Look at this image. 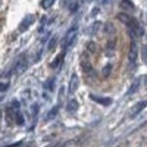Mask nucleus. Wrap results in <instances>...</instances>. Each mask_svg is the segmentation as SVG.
<instances>
[{"label":"nucleus","instance_id":"nucleus-1","mask_svg":"<svg viewBox=\"0 0 147 147\" xmlns=\"http://www.w3.org/2000/svg\"><path fill=\"white\" fill-rule=\"evenodd\" d=\"M118 19L128 27V32L131 34L132 40L136 38V37H143V35H144L143 27L140 25V22L134 18V16H131V15H128V13H119V15H118Z\"/></svg>","mask_w":147,"mask_h":147},{"label":"nucleus","instance_id":"nucleus-2","mask_svg":"<svg viewBox=\"0 0 147 147\" xmlns=\"http://www.w3.org/2000/svg\"><path fill=\"white\" fill-rule=\"evenodd\" d=\"M25 68H27V57L25 56H21L16 60V63L13 65V68H12V72L10 74H22L24 71H25Z\"/></svg>","mask_w":147,"mask_h":147},{"label":"nucleus","instance_id":"nucleus-3","mask_svg":"<svg viewBox=\"0 0 147 147\" xmlns=\"http://www.w3.org/2000/svg\"><path fill=\"white\" fill-rule=\"evenodd\" d=\"M128 59L131 63H136L137 59H138V47H137V43L136 40H132L131 43V47H129V53H128Z\"/></svg>","mask_w":147,"mask_h":147},{"label":"nucleus","instance_id":"nucleus-4","mask_svg":"<svg viewBox=\"0 0 147 147\" xmlns=\"http://www.w3.org/2000/svg\"><path fill=\"white\" fill-rule=\"evenodd\" d=\"M147 107V100H143V102H140V103H137L136 106H134V109L131 110V115H129V118L131 119H134L137 115H140L143 110Z\"/></svg>","mask_w":147,"mask_h":147},{"label":"nucleus","instance_id":"nucleus-5","mask_svg":"<svg viewBox=\"0 0 147 147\" xmlns=\"http://www.w3.org/2000/svg\"><path fill=\"white\" fill-rule=\"evenodd\" d=\"M90 99L94 100V102H97V103H100V105H105V106L112 105V99H109V97H99V96L91 94V96H90Z\"/></svg>","mask_w":147,"mask_h":147},{"label":"nucleus","instance_id":"nucleus-6","mask_svg":"<svg viewBox=\"0 0 147 147\" xmlns=\"http://www.w3.org/2000/svg\"><path fill=\"white\" fill-rule=\"evenodd\" d=\"M78 88V77L77 75H72L71 82H69V94H74Z\"/></svg>","mask_w":147,"mask_h":147},{"label":"nucleus","instance_id":"nucleus-7","mask_svg":"<svg viewBox=\"0 0 147 147\" xmlns=\"http://www.w3.org/2000/svg\"><path fill=\"white\" fill-rule=\"evenodd\" d=\"M140 84H141V78H137L136 81H134V82L131 84V87L128 88V93H127V94H128V96H132L134 93H136V91L138 90V87H140Z\"/></svg>","mask_w":147,"mask_h":147},{"label":"nucleus","instance_id":"nucleus-8","mask_svg":"<svg viewBox=\"0 0 147 147\" xmlns=\"http://www.w3.org/2000/svg\"><path fill=\"white\" fill-rule=\"evenodd\" d=\"M32 21H34V16H27V18H25V21H22V25L19 27V31H25V30L31 25L30 22H32Z\"/></svg>","mask_w":147,"mask_h":147},{"label":"nucleus","instance_id":"nucleus-9","mask_svg":"<svg viewBox=\"0 0 147 147\" xmlns=\"http://www.w3.org/2000/svg\"><path fill=\"white\" fill-rule=\"evenodd\" d=\"M57 113H59V106H55V107L50 110V112H49V113L46 115V121H52Z\"/></svg>","mask_w":147,"mask_h":147},{"label":"nucleus","instance_id":"nucleus-10","mask_svg":"<svg viewBox=\"0 0 147 147\" xmlns=\"http://www.w3.org/2000/svg\"><path fill=\"white\" fill-rule=\"evenodd\" d=\"M81 66H82V71H84L85 74H90V72L93 71L91 63L88 62V60H82V62H81Z\"/></svg>","mask_w":147,"mask_h":147},{"label":"nucleus","instance_id":"nucleus-11","mask_svg":"<svg viewBox=\"0 0 147 147\" xmlns=\"http://www.w3.org/2000/svg\"><path fill=\"white\" fill-rule=\"evenodd\" d=\"M121 7H122V9H125V7H127L128 10H129V9H136L134 3L129 2V0H122V2H121Z\"/></svg>","mask_w":147,"mask_h":147},{"label":"nucleus","instance_id":"nucleus-12","mask_svg":"<svg viewBox=\"0 0 147 147\" xmlns=\"http://www.w3.org/2000/svg\"><path fill=\"white\" fill-rule=\"evenodd\" d=\"M77 109H78V103H77L75 100H71V102L68 103V110H69V112H75Z\"/></svg>","mask_w":147,"mask_h":147},{"label":"nucleus","instance_id":"nucleus-13","mask_svg":"<svg viewBox=\"0 0 147 147\" xmlns=\"http://www.w3.org/2000/svg\"><path fill=\"white\" fill-rule=\"evenodd\" d=\"M141 57L144 60V63H147V44L141 46Z\"/></svg>","mask_w":147,"mask_h":147},{"label":"nucleus","instance_id":"nucleus-14","mask_svg":"<svg viewBox=\"0 0 147 147\" xmlns=\"http://www.w3.org/2000/svg\"><path fill=\"white\" fill-rule=\"evenodd\" d=\"M63 56H65V52H62V53H60V56H57V57H56V62H55V63H52V66L55 68V66H57V65L62 63V59H63Z\"/></svg>","mask_w":147,"mask_h":147},{"label":"nucleus","instance_id":"nucleus-15","mask_svg":"<svg viewBox=\"0 0 147 147\" xmlns=\"http://www.w3.org/2000/svg\"><path fill=\"white\" fill-rule=\"evenodd\" d=\"M56 43H57V38L55 37V38H52V40H50V43H49V49H50V50H53L55 46H56Z\"/></svg>","mask_w":147,"mask_h":147},{"label":"nucleus","instance_id":"nucleus-16","mask_svg":"<svg viewBox=\"0 0 147 147\" xmlns=\"http://www.w3.org/2000/svg\"><path fill=\"white\" fill-rule=\"evenodd\" d=\"M110 69H112V66H110V65H107L105 69H103V75H109V71Z\"/></svg>","mask_w":147,"mask_h":147}]
</instances>
